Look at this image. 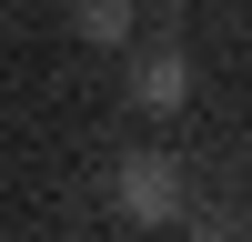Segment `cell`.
<instances>
[{"label": "cell", "mask_w": 252, "mask_h": 242, "mask_svg": "<svg viewBox=\"0 0 252 242\" xmlns=\"http://www.w3.org/2000/svg\"><path fill=\"white\" fill-rule=\"evenodd\" d=\"M111 202H121V222H182V212H192V202H182V172L161 151L121 161V172H111Z\"/></svg>", "instance_id": "cell-1"}, {"label": "cell", "mask_w": 252, "mask_h": 242, "mask_svg": "<svg viewBox=\"0 0 252 242\" xmlns=\"http://www.w3.org/2000/svg\"><path fill=\"white\" fill-rule=\"evenodd\" d=\"M131 101H141V111H182V101H192V60H182V51H141Z\"/></svg>", "instance_id": "cell-2"}, {"label": "cell", "mask_w": 252, "mask_h": 242, "mask_svg": "<svg viewBox=\"0 0 252 242\" xmlns=\"http://www.w3.org/2000/svg\"><path fill=\"white\" fill-rule=\"evenodd\" d=\"M71 30L91 40V51H121V40L141 30V0H81V10H71Z\"/></svg>", "instance_id": "cell-3"}, {"label": "cell", "mask_w": 252, "mask_h": 242, "mask_svg": "<svg viewBox=\"0 0 252 242\" xmlns=\"http://www.w3.org/2000/svg\"><path fill=\"white\" fill-rule=\"evenodd\" d=\"M192 232H202V242H242V222H232V212H202Z\"/></svg>", "instance_id": "cell-4"}]
</instances>
